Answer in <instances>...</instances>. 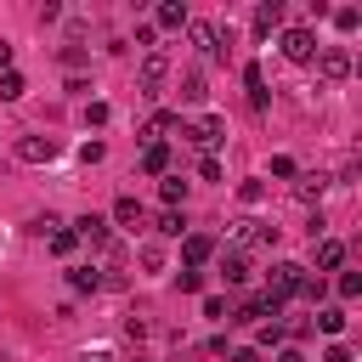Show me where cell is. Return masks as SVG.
<instances>
[{
	"mask_svg": "<svg viewBox=\"0 0 362 362\" xmlns=\"http://www.w3.org/2000/svg\"><path fill=\"white\" fill-rule=\"evenodd\" d=\"M175 90H181V102H204V96H209V79H204V68H187Z\"/></svg>",
	"mask_w": 362,
	"mask_h": 362,
	"instance_id": "cell-15",
	"label": "cell"
},
{
	"mask_svg": "<svg viewBox=\"0 0 362 362\" xmlns=\"http://www.w3.org/2000/svg\"><path fill=\"white\" fill-rule=\"evenodd\" d=\"M243 85H249V107L260 113V107L272 102V90H266V74H260V62H249V68H243Z\"/></svg>",
	"mask_w": 362,
	"mask_h": 362,
	"instance_id": "cell-11",
	"label": "cell"
},
{
	"mask_svg": "<svg viewBox=\"0 0 362 362\" xmlns=\"http://www.w3.org/2000/svg\"><path fill=\"white\" fill-rule=\"evenodd\" d=\"M6 68H11V45L0 40V74H6Z\"/></svg>",
	"mask_w": 362,
	"mask_h": 362,
	"instance_id": "cell-42",
	"label": "cell"
},
{
	"mask_svg": "<svg viewBox=\"0 0 362 362\" xmlns=\"http://www.w3.org/2000/svg\"><path fill=\"white\" fill-rule=\"evenodd\" d=\"M79 362H113V351H79Z\"/></svg>",
	"mask_w": 362,
	"mask_h": 362,
	"instance_id": "cell-40",
	"label": "cell"
},
{
	"mask_svg": "<svg viewBox=\"0 0 362 362\" xmlns=\"http://www.w3.org/2000/svg\"><path fill=\"white\" fill-rule=\"evenodd\" d=\"M322 187H328L322 175H294V198H300V204H317V198H322Z\"/></svg>",
	"mask_w": 362,
	"mask_h": 362,
	"instance_id": "cell-18",
	"label": "cell"
},
{
	"mask_svg": "<svg viewBox=\"0 0 362 362\" xmlns=\"http://www.w3.org/2000/svg\"><path fill=\"white\" fill-rule=\"evenodd\" d=\"M187 28H192V45H198L209 62H215V57H226V45H221V28H215V23H187Z\"/></svg>",
	"mask_w": 362,
	"mask_h": 362,
	"instance_id": "cell-7",
	"label": "cell"
},
{
	"mask_svg": "<svg viewBox=\"0 0 362 362\" xmlns=\"http://www.w3.org/2000/svg\"><path fill=\"white\" fill-rule=\"evenodd\" d=\"M57 226H62V221H57V215H40V221H34V238H51V232H57Z\"/></svg>",
	"mask_w": 362,
	"mask_h": 362,
	"instance_id": "cell-36",
	"label": "cell"
},
{
	"mask_svg": "<svg viewBox=\"0 0 362 362\" xmlns=\"http://www.w3.org/2000/svg\"><path fill=\"white\" fill-rule=\"evenodd\" d=\"M232 362H260V351H255V345H243V351H238Z\"/></svg>",
	"mask_w": 362,
	"mask_h": 362,
	"instance_id": "cell-41",
	"label": "cell"
},
{
	"mask_svg": "<svg viewBox=\"0 0 362 362\" xmlns=\"http://www.w3.org/2000/svg\"><path fill=\"white\" fill-rule=\"evenodd\" d=\"M221 277H226V283H232V288H238V283H243V277H249V260H243V255H238V249H232V255H221Z\"/></svg>",
	"mask_w": 362,
	"mask_h": 362,
	"instance_id": "cell-19",
	"label": "cell"
},
{
	"mask_svg": "<svg viewBox=\"0 0 362 362\" xmlns=\"http://www.w3.org/2000/svg\"><path fill=\"white\" fill-rule=\"evenodd\" d=\"M317 74H322L328 85L351 79V51H345V45H317Z\"/></svg>",
	"mask_w": 362,
	"mask_h": 362,
	"instance_id": "cell-2",
	"label": "cell"
},
{
	"mask_svg": "<svg viewBox=\"0 0 362 362\" xmlns=\"http://www.w3.org/2000/svg\"><path fill=\"white\" fill-rule=\"evenodd\" d=\"M322 362H351V351H345V345H328V351H322Z\"/></svg>",
	"mask_w": 362,
	"mask_h": 362,
	"instance_id": "cell-38",
	"label": "cell"
},
{
	"mask_svg": "<svg viewBox=\"0 0 362 362\" xmlns=\"http://www.w3.org/2000/svg\"><path fill=\"white\" fill-rule=\"evenodd\" d=\"M85 124H107V102H85Z\"/></svg>",
	"mask_w": 362,
	"mask_h": 362,
	"instance_id": "cell-31",
	"label": "cell"
},
{
	"mask_svg": "<svg viewBox=\"0 0 362 362\" xmlns=\"http://www.w3.org/2000/svg\"><path fill=\"white\" fill-rule=\"evenodd\" d=\"M158 192H164V204L175 209V204L187 198V181H181V175H164V181H158Z\"/></svg>",
	"mask_w": 362,
	"mask_h": 362,
	"instance_id": "cell-25",
	"label": "cell"
},
{
	"mask_svg": "<svg viewBox=\"0 0 362 362\" xmlns=\"http://www.w3.org/2000/svg\"><path fill=\"white\" fill-rule=\"evenodd\" d=\"M277 362H305V351H300V345H283V351H277Z\"/></svg>",
	"mask_w": 362,
	"mask_h": 362,
	"instance_id": "cell-39",
	"label": "cell"
},
{
	"mask_svg": "<svg viewBox=\"0 0 362 362\" xmlns=\"http://www.w3.org/2000/svg\"><path fill=\"white\" fill-rule=\"evenodd\" d=\"M23 90H28V85H23V74H17V68H6V74H0V102H17Z\"/></svg>",
	"mask_w": 362,
	"mask_h": 362,
	"instance_id": "cell-21",
	"label": "cell"
},
{
	"mask_svg": "<svg viewBox=\"0 0 362 362\" xmlns=\"http://www.w3.org/2000/svg\"><path fill=\"white\" fill-rule=\"evenodd\" d=\"M300 288H305V266H294V260H277V266L266 272V300H277V305H283V300H294Z\"/></svg>",
	"mask_w": 362,
	"mask_h": 362,
	"instance_id": "cell-1",
	"label": "cell"
},
{
	"mask_svg": "<svg viewBox=\"0 0 362 362\" xmlns=\"http://www.w3.org/2000/svg\"><path fill=\"white\" fill-rule=\"evenodd\" d=\"M164 74H170V57L164 51H147V62H141V96H158L164 90Z\"/></svg>",
	"mask_w": 362,
	"mask_h": 362,
	"instance_id": "cell-6",
	"label": "cell"
},
{
	"mask_svg": "<svg viewBox=\"0 0 362 362\" xmlns=\"http://www.w3.org/2000/svg\"><path fill=\"white\" fill-rule=\"evenodd\" d=\"M272 28H283V6H277V0H266V6H255V40H266Z\"/></svg>",
	"mask_w": 362,
	"mask_h": 362,
	"instance_id": "cell-14",
	"label": "cell"
},
{
	"mask_svg": "<svg viewBox=\"0 0 362 362\" xmlns=\"http://www.w3.org/2000/svg\"><path fill=\"white\" fill-rule=\"evenodd\" d=\"M181 136H187L192 147H204V153H209V147H221V141H226V119H215V113H209V119H198V124H181Z\"/></svg>",
	"mask_w": 362,
	"mask_h": 362,
	"instance_id": "cell-3",
	"label": "cell"
},
{
	"mask_svg": "<svg viewBox=\"0 0 362 362\" xmlns=\"http://www.w3.org/2000/svg\"><path fill=\"white\" fill-rule=\"evenodd\" d=\"M238 198H243V204H260V198H266V187H260V181H243V187H238Z\"/></svg>",
	"mask_w": 362,
	"mask_h": 362,
	"instance_id": "cell-33",
	"label": "cell"
},
{
	"mask_svg": "<svg viewBox=\"0 0 362 362\" xmlns=\"http://www.w3.org/2000/svg\"><path fill=\"white\" fill-rule=\"evenodd\" d=\"M277 45H283L288 62H311V57H317V34H311V28H283Z\"/></svg>",
	"mask_w": 362,
	"mask_h": 362,
	"instance_id": "cell-4",
	"label": "cell"
},
{
	"mask_svg": "<svg viewBox=\"0 0 362 362\" xmlns=\"http://www.w3.org/2000/svg\"><path fill=\"white\" fill-rule=\"evenodd\" d=\"M113 221H119V226H141V204H136V198L124 192V198L113 204Z\"/></svg>",
	"mask_w": 362,
	"mask_h": 362,
	"instance_id": "cell-20",
	"label": "cell"
},
{
	"mask_svg": "<svg viewBox=\"0 0 362 362\" xmlns=\"http://www.w3.org/2000/svg\"><path fill=\"white\" fill-rule=\"evenodd\" d=\"M175 288H181V294H198V288H204V272L181 266V272H175Z\"/></svg>",
	"mask_w": 362,
	"mask_h": 362,
	"instance_id": "cell-26",
	"label": "cell"
},
{
	"mask_svg": "<svg viewBox=\"0 0 362 362\" xmlns=\"http://www.w3.org/2000/svg\"><path fill=\"white\" fill-rule=\"evenodd\" d=\"M238 243H243V249H272V243H277V226H260V221H238Z\"/></svg>",
	"mask_w": 362,
	"mask_h": 362,
	"instance_id": "cell-8",
	"label": "cell"
},
{
	"mask_svg": "<svg viewBox=\"0 0 362 362\" xmlns=\"http://www.w3.org/2000/svg\"><path fill=\"white\" fill-rule=\"evenodd\" d=\"M74 243H79V238H74V232H62V226H57V232H51V249H57V255H74Z\"/></svg>",
	"mask_w": 362,
	"mask_h": 362,
	"instance_id": "cell-28",
	"label": "cell"
},
{
	"mask_svg": "<svg viewBox=\"0 0 362 362\" xmlns=\"http://www.w3.org/2000/svg\"><path fill=\"white\" fill-rule=\"evenodd\" d=\"M102 153H107L102 141H85V147H79V158H85V164H102Z\"/></svg>",
	"mask_w": 362,
	"mask_h": 362,
	"instance_id": "cell-35",
	"label": "cell"
},
{
	"mask_svg": "<svg viewBox=\"0 0 362 362\" xmlns=\"http://www.w3.org/2000/svg\"><path fill=\"white\" fill-rule=\"evenodd\" d=\"M141 266H147V272H158V266H164V249H158V243H147V249H141Z\"/></svg>",
	"mask_w": 362,
	"mask_h": 362,
	"instance_id": "cell-34",
	"label": "cell"
},
{
	"mask_svg": "<svg viewBox=\"0 0 362 362\" xmlns=\"http://www.w3.org/2000/svg\"><path fill=\"white\" fill-rule=\"evenodd\" d=\"M74 238L90 243V249H102V243H107V221H102V215H79V221H74Z\"/></svg>",
	"mask_w": 362,
	"mask_h": 362,
	"instance_id": "cell-10",
	"label": "cell"
},
{
	"mask_svg": "<svg viewBox=\"0 0 362 362\" xmlns=\"http://www.w3.org/2000/svg\"><path fill=\"white\" fill-rule=\"evenodd\" d=\"M283 339V322H260V345H277Z\"/></svg>",
	"mask_w": 362,
	"mask_h": 362,
	"instance_id": "cell-37",
	"label": "cell"
},
{
	"mask_svg": "<svg viewBox=\"0 0 362 362\" xmlns=\"http://www.w3.org/2000/svg\"><path fill=\"white\" fill-rule=\"evenodd\" d=\"M164 164H170V147H164V141L141 153V170H147V175H164Z\"/></svg>",
	"mask_w": 362,
	"mask_h": 362,
	"instance_id": "cell-22",
	"label": "cell"
},
{
	"mask_svg": "<svg viewBox=\"0 0 362 362\" xmlns=\"http://www.w3.org/2000/svg\"><path fill=\"white\" fill-rule=\"evenodd\" d=\"M181 255H187V266L198 272V266L215 255V238H209V232H187V238H181Z\"/></svg>",
	"mask_w": 362,
	"mask_h": 362,
	"instance_id": "cell-9",
	"label": "cell"
},
{
	"mask_svg": "<svg viewBox=\"0 0 362 362\" xmlns=\"http://www.w3.org/2000/svg\"><path fill=\"white\" fill-rule=\"evenodd\" d=\"M356 23H362V11H356V6H339V11H334V28H345V34H351Z\"/></svg>",
	"mask_w": 362,
	"mask_h": 362,
	"instance_id": "cell-27",
	"label": "cell"
},
{
	"mask_svg": "<svg viewBox=\"0 0 362 362\" xmlns=\"http://www.w3.org/2000/svg\"><path fill=\"white\" fill-rule=\"evenodd\" d=\"M339 294L356 300V294H362V277H356V272H339Z\"/></svg>",
	"mask_w": 362,
	"mask_h": 362,
	"instance_id": "cell-29",
	"label": "cell"
},
{
	"mask_svg": "<svg viewBox=\"0 0 362 362\" xmlns=\"http://www.w3.org/2000/svg\"><path fill=\"white\" fill-rule=\"evenodd\" d=\"M317 328H322V334H345V311H339V305H322V311H317Z\"/></svg>",
	"mask_w": 362,
	"mask_h": 362,
	"instance_id": "cell-24",
	"label": "cell"
},
{
	"mask_svg": "<svg viewBox=\"0 0 362 362\" xmlns=\"http://www.w3.org/2000/svg\"><path fill=\"white\" fill-rule=\"evenodd\" d=\"M68 288H74V294H96V288H102V272H96V266H68Z\"/></svg>",
	"mask_w": 362,
	"mask_h": 362,
	"instance_id": "cell-16",
	"label": "cell"
},
{
	"mask_svg": "<svg viewBox=\"0 0 362 362\" xmlns=\"http://www.w3.org/2000/svg\"><path fill=\"white\" fill-rule=\"evenodd\" d=\"M175 124H181V113H153V119L141 124V141H147V147H158V141H164Z\"/></svg>",
	"mask_w": 362,
	"mask_h": 362,
	"instance_id": "cell-12",
	"label": "cell"
},
{
	"mask_svg": "<svg viewBox=\"0 0 362 362\" xmlns=\"http://www.w3.org/2000/svg\"><path fill=\"white\" fill-rule=\"evenodd\" d=\"M57 153H62L57 136H23V141H17V158H23V164H51Z\"/></svg>",
	"mask_w": 362,
	"mask_h": 362,
	"instance_id": "cell-5",
	"label": "cell"
},
{
	"mask_svg": "<svg viewBox=\"0 0 362 362\" xmlns=\"http://www.w3.org/2000/svg\"><path fill=\"white\" fill-rule=\"evenodd\" d=\"M158 232H164V238H187V215H181V209H164V215H158Z\"/></svg>",
	"mask_w": 362,
	"mask_h": 362,
	"instance_id": "cell-23",
	"label": "cell"
},
{
	"mask_svg": "<svg viewBox=\"0 0 362 362\" xmlns=\"http://www.w3.org/2000/svg\"><path fill=\"white\" fill-rule=\"evenodd\" d=\"M62 68H85V45H62Z\"/></svg>",
	"mask_w": 362,
	"mask_h": 362,
	"instance_id": "cell-30",
	"label": "cell"
},
{
	"mask_svg": "<svg viewBox=\"0 0 362 362\" xmlns=\"http://www.w3.org/2000/svg\"><path fill=\"white\" fill-rule=\"evenodd\" d=\"M153 17H158V28H187V6H181V0H164Z\"/></svg>",
	"mask_w": 362,
	"mask_h": 362,
	"instance_id": "cell-17",
	"label": "cell"
},
{
	"mask_svg": "<svg viewBox=\"0 0 362 362\" xmlns=\"http://www.w3.org/2000/svg\"><path fill=\"white\" fill-rule=\"evenodd\" d=\"M198 175H204V181H221V164H215V153H204V158H198Z\"/></svg>",
	"mask_w": 362,
	"mask_h": 362,
	"instance_id": "cell-32",
	"label": "cell"
},
{
	"mask_svg": "<svg viewBox=\"0 0 362 362\" xmlns=\"http://www.w3.org/2000/svg\"><path fill=\"white\" fill-rule=\"evenodd\" d=\"M345 266V243L339 238H317V272H339Z\"/></svg>",
	"mask_w": 362,
	"mask_h": 362,
	"instance_id": "cell-13",
	"label": "cell"
}]
</instances>
